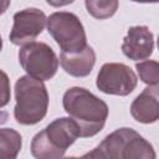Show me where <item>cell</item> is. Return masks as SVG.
Masks as SVG:
<instances>
[{
  "instance_id": "15",
  "label": "cell",
  "mask_w": 159,
  "mask_h": 159,
  "mask_svg": "<svg viewBox=\"0 0 159 159\" xmlns=\"http://www.w3.org/2000/svg\"><path fill=\"white\" fill-rule=\"evenodd\" d=\"M139 78L148 86H158L159 83V63L153 60H145L135 65Z\"/></svg>"
},
{
  "instance_id": "9",
  "label": "cell",
  "mask_w": 159,
  "mask_h": 159,
  "mask_svg": "<svg viewBox=\"0 0 159 159\" xmlns=\"http://www.w3.org/2000/svg\"><path fill=\"white\" fill-rule=\"evenodd\" d=\"M132 117L144 124L154 123L159 119V92L158 86H148L135 97L130 104Z\"/></svg>"
},
{
  "instance_id": "10",
  "label": "cell",
  "mask_w": 159,
  "mask_h": 159,
  "mask_svg": "<svg viewBox=\"0 0 159 159\" xmlns=\"http://www.w3.org/2000/svg\"><path fill=\"white\" fill-rule=\"evenodd\" d=\"M60 63L63 71L70 76L86 77L93 70V66L96 63V53L94 50L89 45H87L80 52H73V53L61 52Z\"/></svg>"
},
{
  "instance_id": "16",
  "label": "cell",
  "mask_w": 159,
  "mask_h": 159,
  "mask_svg": "<svg viewBox=\"0 0 159 159\" xmlns=\"http://www.w3.org/2000/svg\"><path fill=\"white\" fill-rule=\"evenodd\" d=\"M11 91H10V80L7 75L0 70V108L5 107L10 102Z\"/></svg>"
},
{
  "instance_id": "7",
  "label": "cell",
  "mask_w": 159,
  "mask_h": 159,
  "mask_svg": "<svg viewBox=\"0 0 159 159\" xmlns=\"http://www.w3.org/2000/svg\"><path fill=\"white\" fill-rule=\"evenodd\" d=\"M14 25L9 39L16 46H24L34 42V40L43 31L46 25V15L37 7H27L17 11L14 17Z\"/></svg>"
},
{
  "instance_id": "13",
  "label": "cell",
  "mask_w": 159,
  "mask_h": 159,
  "mask_svg": "<svg viewBox=\"0 0 159 159\" xmlns=\"http://www.w3.org/2000/svg\"><path fill=\"white\" fill-rule=\"evenodd\" d=\"M22 138L12 128H0V159H16L21 150Z\"/></svg>"
},
{
  "instance_id": "14",
  "label": "cell",
  "mask_w": 159,
  "mask_h": 159,
  "mask_svg": "<svg viewBox=\"0 0 159 159\" xmlns=\"http://www.w3.org/2000/svg\"><path fill=\"white\" fill-rule=\"evenodd\" d=\"M86 9L91 16L98 20H104L113 16L118 9L117 0H86L84 1Z\"/></svg>"
},
{
  "instance_id": "11",
  "label": "cell",
  "mask_w": 159,
  "mask_h": 159,
  "mask_svg": "<svg viewBox=\"0 0 159 159\" xmlns=\"http://www.w3.org/2000/svg\"><path fill=\"white\" fill-rule=\"evenodd\" d=\"M120 159H157L153 145L132 128H127Z\"/></svg>"
},
{
  "instance_id": "6",
  "label": "cell",
  "mask_w": 159,
  "mask_h": 159,
  "mask_svg": "<svg viewBox=\"0 0 159 159\" xmlns=\"http://www.w3.org/2000/svg\"><path fill=\"white\" fill-rule=\"evenodd\" d=\"M138 83V77L134 71L124 65L117 62L104 63L96 80L97 88L106 94L128 96L130 94Z\"/></svg>"
},
{
  "instance_id": "5",
  "label": "cell",
  "mask_w": 159,
  "mask_h": 159,
  "mask_svg": "<svg viewBox=\"0 0 159 159\" xmlns=\"http://www.w3.org/2000/svg\"><path fill=\"white\" fill-rule=\"evenodd\" d=\"M19 62L27 76L37 81L51 80L58 68L55 51L45 42H31L19 50Z\"/></svg>"
},
{
  "instance_id": "2",
  "label": "cell",
  "mask_w": 159,
  "mask_h": 159,
  "mask_svg": "<svg viewBox=\"0 0 159 159\" xmlns=\"http://www.w3.org/2000/svg\"><path fill=\"white\" fill-rule=\"evenodd\" d=\"M48 108V93L43 82L21 76L15 83L14 117L19 124L34 125L41 122Z\"/></svg>"
},
{
  "instance_id": "17",
  "label": "cell",
  "mask_w": 159,
  "mask_h": 159,
  "mask_svg": "<svg viewBox=\"0 0 159 159\" xmlns=\"http://www.w3.org/2000/svg\"><path fill=\"white\" fill-rule=\"evenodd\" d=\"M9 6H10V1H7V0H0V15H2L7 10Z\"/></svg>"
},
{
  "instance_id": "3",
  "label": "cell",
  "mask_w": 159,
  "mask_h": 159,
  "mask_svg": "<svg viewBox=\"0 0 159 159\" xmlns=\"http://www.w3.org/2000/svg\"><path fill=\"white\" fill-rule=\"evenodd\" d=\"M78 137V127L71 118H57L32 138L31 154L35 159H61Z\"/></svg>"
},
{
  "instance_id": "8",
  "label": "cell",
  "mask_w": 159,
  "mask_h": 159,
  "mask_svg": "<svg viewBox=\"0 0 159 159\" xmlns=\"http://www.w3.org/2000/svg\"><path fill=\"white\" fill-rule=\"evenodd\" d=\"M154 50V35L147 26H132L123 39L122 51L133 61L145 60Z\"/></svg>"
},
{
  "instance_id": "18",
  "label": "cell",
  "mask_w": 159,
  "mask_h": 159,
  "mask_svg": "<svg viewBox=\"0 0 159 159\" xmlns=\"http://www.w3.org/2000/svg\"><path fill=\"white\" fill-rule=\"evenodd\" d=\"M7 117H9V114L5 111H0V125L7 120Z\"/></svg>"
},
{
  "instance_id": "12",
  "label": "cell",
  "mask_w": 159,
  "mask_h": 159,
  "mask_svg": "<svg viewBox=\"0 0 159 159\" xmlns=\"http://www.w3.org/2000/svg\"><path fill=\"white\" fill-rule=\"evenodd\" d=\"M127 128H119L108 134L94 149L82 155L80 159H120L122 145Z\"/></svg>"
},
{
  "instance_id": "19",
  "label": "cell",
  "mask_w": 159,
  "mask_h": 159,
  "mask_svg": "<svg viewBox=\"0 0 159 159\" xmlns=\"http://www.w3.org/2000/svg\"><path fill=\"white\" fill-rule=\"evenodd\" d=\"M61 159H80L77 157H67V158H61Z\"/></svg>"
},
{
  "instance_id": "20",
  "label": "cell",
  "mask_w": 159,
  "mask_h": 159,
  "mask_svg": "<svg viewBox=\"0 0 159 159\" xmlns=\"http://www.w3.org/2000/svg\"><path fill=\"white\" fill-rule=\"evenodd\" d=\"M1 48H2V39L0 36V51H1Z\"/></svg>"
},
{
  "instance_id": "4",
  "label": "cell",
  "mask_w": 159,
  "mask_h": 159,
  "mask_svg": "<svg viewBox=\"0 0 159 159\" xmlns=\"http://www.w3.org/2000/svg\"><path fill=\"white\" fill-rule=\"evenodd\" d=\"M48 34L53 37L62 52H80L87 46L84 27L77 15L68 11H57L46 20Z\"/></svg>"
},
{
  "instance_id": "1",
  "label": "cell",
  "mask_w": 159,
  "mask_h": 159,
  "mask_svg": "<svg viewBox=\"0 0 159 159\" xmlns=\"http://www.w3.org/2000/svg\"><path fill=\"white\" fill-rule=\"evenodd\" d=\"M62 106L70 118L77 124L80 137L82 138L99 133L109 113L107 103L83 87L68 88L63 94Z\"/></svg>"
}]
</instances>
